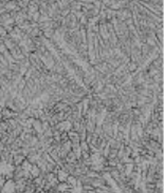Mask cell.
I'll return each mask as SVG.
<instances>
[{
    "label": "cell",
    "mask_w": 164,
    "mask_h": 193,
    "mask_svg": "<svg viewBox=\"0 0 164 193\" xmlns=\"http://www.w3.org/2000/svg\"><path fill=\"white\" fill-rule=\"evenodd\" d=\"M13 172V166L8 162H1L0 164V175H10Z\"/></svg>",
    "instance_id": "cell-1"
},
{
    "label": "cell",
    "mask_w": 164,
    "mask_h": 193,
    "mask_svg": "<svg viewBox=\"0 0 164 193\" xmlns=\"http://www.w3.org/2000/svg\"><path fill=\"white\" fill-rule=\"evenodd\" d=\"M14 187H15V184H14L12 181H9L3 186L2 191L3 192H12V191H14Z\"/></svg>",
    "instance_id": "cell-2"
},
{
    "label": "cell",
    "mask_w": 164,
    "mask_h": 193,
    "mask_svg": "<svg viewBox=\"0 0 164 193\" xmlns=\"http://www.w3.org/2000/svg\"><path fill=\"white\" fill-rule=\"evenodd\" d=\"M67 174L65 172H62V171H59V173H58V177H59V180L60 181H65L66 178H67Z\"/></svg>",
    "instance_id": "cell-3"
},
{
    "label": "cell",
    "mask_w": 164,
    "mask_h": 193,
    "mask_svg": "<svg viewBox=\"0 0 164 193\" xmlns=\"http://www.w3.org/2000/svg\"><path fill=\"white\" fill-rule=\"evenodd\" d=\"M31 165H30V164L29 162H28V161H24V164H23V169H24V171H27V172H28V171H31Z\"/></svg>",
    "instance_id": "cell-4"
},
{
    "label": "cell",
    "mask_w": 164,
    "mask_h": 193,
    "mask_svg": "<svg viewBox=\"0 0 164 193\" xmlns=\"http://www.w3.org/2000/svg\"><path fill=\"white\" fill-rule=\"evenodd\" d=\"M2 184H3V180L0 177V186H2Z\"/></svg>",
    "instance_id": "cell-5"
}]
</instances>
